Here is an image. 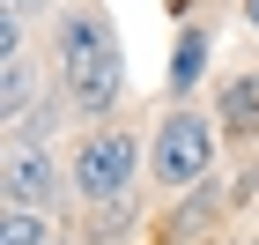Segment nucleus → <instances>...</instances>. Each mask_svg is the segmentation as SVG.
Here are the masks:
<instances>
[{
	"mask_svg": "<svg viewBox=\"0 0 259 245\" xmlns=\"http://www.w3.org/2000/svg\"><path fill=\"white\" fill-rule=\"evenodd\" d=\"M60 82H67V97H74L81 112H111V104H119L126 52H119L111 22H104L97 8H74V15L60 22Z\"/></svg>",
	"mask_w": 259,
	"mask_h": 245,
	"instance_id": "f257e3e1",
	"label": "nucleus"
},
{
	"mask_svg": "<svg viewBox=\"0 0 259 245\" xmlns=\"http://www.w3.org/2000/svg\"><path fill=\"white\" fill-rule=\"evenodd\" d=\"M207 156H215V126L200 119V112H170V119L156 126L148 171H156V186H193L200 171H207Z\"/></svg>",
	"mask_w": 259,
	"mask_h": 245,
	"instance_id": "f03ea898",
	"label": "nucleus"
},
{
	"mask_svg": "<svg viewBox=\"0 0 259 245\" xmlns=\"http://www.w3.org/2000/svg\"><path fill=\"white\" fill-rule=\"evenodd\" d=\"M134 134H119V126H104V134H89L81 142V156H74V193L81 201H119L126 186H134Z\"/></svg>",
	"mask_w": 259,
	"mask_h": 245,
	"instance_id": "7ed1b4c3",
	"label": "nucleus"
},
{
	"mask_svg": "<svg viewBox=\"0 0 259 245\" xmlns=\"http://www.w3.org/2000/svg\"><path fill=\"white\" fill-rule=\"evenodd\" d=\"M0 186H8V208H30V216H37V208L52 201V186H60V171H52V149H45V142H8Z\"/></svg>",
	"mask_w": 259,
	"mask_h": 245,
	"instance_id": "20e7f679",
	"label": "nucleus"
},
{
	"mask_svg": "<svg viewBox=\"0 0 259 245\" xmlns=\"http://www.w3.org/2000/svg\"><path fill=\"white\" fill-rule=\"evenodd\" d=\"M222 126H230V142H252L259 134V75H230L222 82Z\"/></svg>",
	"mask_w": 259,
	"mask_h": 245,
	"instance_id": "39448f33",
	"label": "nucleus"
},
{
	"mask_svg": "<svg viewBox=\"0 0 259 245\" xmlns=\"http://www.w3.org/2000/svg\"><path fill=\"white\" fill-rule=\"evenodd\" d=\"M0 245H60V230L45 216H30V208H8L0 216Z\"/></svg>",
	"mask_w": 259,
	"mask_h": 245,
	"instance_id": "423d86ee",
	"label": "nucleus"
},
{
	"mask_svg": "<svg viewBox=\"0 0 259 245\" xmlns=\"http://www.w3.org/2000/svg\"><path fill=\"white\" fill-rule=\"evenodd\" d=\"M200 67H207V38H200V30H185V38H178V67H170V89H193Z\"/></svg>",
	"mask_w": 259,
	"mask_h": 245,
	"instance_id": "0eeeda50",
	"label": "nucleus"
},
{
	"mask_svg": "<svg viewBox=\"0 0 259 245\" xmlns=\"http://www.w3.org/2000/svg\"><path fill=\"white\" fill-rule=\"evenodd\" d=\"M244 15H252V30H259V0H244Z\"/></svg>",
	"mask_w": 259,
	"mask_h": 245,
	"instance_id": "6e6552de",
	"label": "nucleus"
},
{
	"mask_svg": "<svg viewBox=\"0 0 259 245\" xmlns=\"http://www.w3.org/2000/svg\"><path fill=\"white\" fill-rule=\"evenodd\" d=\"M8 8H22V0H8Z\"/></svg>",
	"mask_w": 259,
	"mask_h": 245,
	"instance_id": "1a4fd4ad",
	"label": "nucleus"
}]
</instances>
